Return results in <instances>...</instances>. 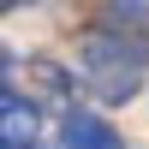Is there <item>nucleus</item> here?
I'll use <instances>...</instances> for the list:
<instances>
[{
	"mask_svg": "<svg viewBox=\"0 0 149 149\" xmlns=\"http://www.w3.org/2000/svg\"><path fill=\"white\" fill-rule=\"evenodd\" d=\"M84 84H90L102 102H131L149 72V42H137V36H119V30H90L84 36Z\"/></svg>",
	"mask_w": 149,
	"mask_h": 149,
	"instance_id": "1",
	"label": "nucleus"
},
{
	"mask_svg": "<svg viewBox=\"0 0 149 149\" xmlns=\"http://www.w3.org/2000/svg\"><path fill=\"white\" fill-rule=\"evenodd\" d=\"M0 149H36V107L18 90L0 95Z\"/></svg>",
	"mask_w": 149,
	"mask_h": 149,
	"instance_id": "2",
	"label": "nucleus"
},
{
	"mask_svg": "<svg viewBox=\"0 0 149 149\" xmlns=\"http://www.w3.org/2000/svg\"><path fill=\"white\" fill-rule=\"evenodd\" d=\"M60 149H125V137H119L107 119H95V113H66V131H60Z\"/></svg>",
	"mask_w": 149,
	"mask_h": 149,
	"instance_id": "3",
	"label": "nucleus"
},
{
	"mask_svg": "<svg viewBox=\"0 0 149 149\" xmlns=\"http://www.w3.org/2000/svg\"><path fill=\"white\" fill-rule=\"evenodd\" d=\"M30 78L42 84V95H48V102H66V72H60V66H48V60H30Z\"/></svg>",
	"mask_w": 149,
	"mask_h": 149,
	"instance_id": "4",
	"label": "nucleus"
},
{
	"mask_svg": "<svg viewBox=\"0 0 149 149\" xmlns=\"http://www.w3.org/2000/svg\"><path fill=\"white\" fill-rule=\"evenodd\" d=\"M6 6H24V0H6Z\"/></svg>",
	"mask_w": 149,
	"mask_h": 149,
	"instance_id": "5",
	"label": "nucleus"
}]
</instances>
